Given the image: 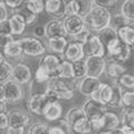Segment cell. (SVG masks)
I'll return each instance as SVG.
<instances>
[{"instance_id": "6da1fadb", "label": "cell", "mask_w": 134, "mask_h": 134, "mask_svg": "<svg viewBox=\"0 0 134 134\" xmlns=\"http://www.w3.org/2000/svg\"><path fill=\"white\" fill-rule=\"evenodd\" d=\"M111 11L103 7L92 6L90 11L83 17L85 27L92 32H98L102 29L110 26L111 23Z\"/></svg>"}, {"instance_id": "7a4b0ae2", "label": "cell", "mask_w": 134, "mask_h": 134, "mask_svg": "<svg viewBox=\"0 0 134 134\" xmlns=\"http://www.w3.org/2000/svg\"><path fill=\"white\" fill-rule=\"evenodd\" d=\"M132 48L131 46H127L117 39L115 43H113L112 45L107 46L105 48L106 54L105 56L108 58H111L112 62H116L120 64L127 62L130 58L132 57Z\"/></svg>"}, {"instance_id": "3957f363", "label": "cell", "mask_w": 134, "mask_h": 134, "mask_svg": "<svg viewBox=\"0 0 134 134\" xmlns=\"http://www.w3.org/2000/svg\"><path fill=\"white\" fill-rule=\"evenodd\" d=\"M49 88L56 93L58 99H72L74 97V84L73 81L63 79L58 77L49 78Z\"/></svg>"}, {"instance_id": "277c9868", "label": "cell", "mask_w": 134, "mask_h": 134, "mask_svg": "<svg viewBox=\"0 0 134 134\" xmlns=\"http://www.w3.org/2000/svg\"><path fill=\"white\" fill-rule=\"evenodd\" d=\"M5 92V102L10 105H17L21 103L25 98V91L23 85H20L14 79H9L2 84Z\"/></svg>"}, {"instance_id": "5b68a950", "label": "cell", "mask_w": 134, "mask_h": 134, "mask_svg": "<svg viewBox=\"0 0 134 134\" xmlns=\"http://www.w3.org/2000/svg\"><path fill=\"white\" fill-rule=\"evenodd\" d=\"M18 40L23 50V55H27L30 57H40L44 54H46L45 45L43 44V41L36 38V37L28 36Z\"/></svg>"}, {"instance_id": "8992f818", "label": "cell", "mask_w": 134, "mask_h": 134, "mask_svg": "<svg viewBox=\"0 0 134 134\" xmlns=\"http://www.w3.org/2000/svg\"><path fill=\"white\" fill-rule=\"evenodd\" d=\"M82 49L84 57H93V56L105 57L106 54L104 45L100 43L97 35H94V34H92L87 38V40L82 44Z\"/></svg>"}, {"instance_id": "52a82bcc", "label": "cell", "mask_w": 134, "mask_h": 134, "mask_svg": "<svg viewBox=\"0 0 134 134\" xmlns=\"http://www.w3.org/2000/svg\"><path fill=\"white\" fill-rule=\"evenodd\" d=\"M63 58L58 57L55 54H44L43 56H40L39 62H38V66L41 67L49 78L56 77L58 69H59V65L62 63Z\"/></svg>"}, {"instance_id": "ba28073f", "label": "cell", "mask_w": 134, "mask_h": 134, "mask_svg": "<svg viewBox=\"0 0 134 134\" xmlns=\"http://www.w3.org/2000/svg\"><path fill=\"white\" fill-rule=\"evenodd\" d=\"M82 110L84 112V114H85L86 119H88L90 121H94L102 117V115L107 111V107L104 104L98 102L97 99L90 97L83 104Z\"/></svg>"}, {"instance_id": "9c48e42d", "label": "cell", "mask_w": 134, "mask_h": 134, "mask_svg": "<svg viewBox=\"0 0 134 134\" xmlns=\"http://www.w3.org/2000/svg\"><path fill=\"white\" fill-rule=\"evenodd\" d=\"M63 25H64V29L67 34V36L73 37L81 32L85 27L84 24V18L77 15H67L64 17L63 20Z\"/></svg>"}, {"instance_id": "30bf717a", "label": "cell", "mask_w": 134, "mask_h": 134, "mask_svg": "<svg viewBox=\"0 0 134 134\" xmlns=\"http://www.w3.org/2000/svg\"><path fill=\"white\" fill-rule=\"evenodd\" d=\"M85 63L87 67L86 76L99 78L105 72V66H106L105 57H97V56L86 57Z\"/></svg>"}, {"instance_id": "8fae6325", "label": "cell", "mask_w": 134, "mask_h": 134, "mask_svg": "<svg viewBox=\"0 0 134 134\" xmlns=\"http://www.w3.org/2000/svg\"><path fill=\"white\" fill-rule=\"evenodd\" d=\"M49 104L50 103L48 102V99L46 98V96L44 94V95L30 96L29 99L27 100L26 105H27L28 111L30 112L31 114L36 115V116H43Z\"/></svg>"}, {"instance_id": "7c38bea8", "label": "cell", "mask_w": 134, "mask_h": 134, "mask_svg": "<svg viewBox=\"0 0 134 134\" xmlns=\"http://www.w3.org/2000/svg\"><path fill=\"white\" fill-rule=\"evenodd\" d=\"M8 125L11 127H26L30 123V116L20 108H12L8 112Z\"/></svg>"}, {"instance_id": "4fadbf2b", "label": "cell", "mask_w": 134, "mask_h": 134, "mask_svg": "<svg viewBox=\"0 0 134 134\" xmlns=\"http://www.w3.org/2000/svg\"><path fill=\"white\" fill-rule=\"evenodd\" d=\"M92 6V0H69L66 2V16L77 15L84 17L90 11Z\"/></svg>"}, {"instance_id": "5bb4252c", "label": "cell", "mask_w": 134, "mask_h": 134, "mask_svg": "<svg viewBox=\"0 0 134 134\" xmlns=\"http://www.w3.org/2000/svg\"><path fill=\"white\" fill-rule=\"evenodd\" d=\"M32 78L31 68L25 63H18L12 69V76L11 79H14L20 85H26Z\"/></svg>"}, {"instance_id": "9a60e30c", "label": "cell", "mask_w": 134, "mask_h": 134, "mask_svg": "<svg viewBox=\"0 0 134 134\" xmlns=\"http://www.w3.org/2000/svg\"><path fill=\"white\" fill-rule=\"evenodd\" d=\"M54 19H60L66 16V2L64 0H45V9Z\"/></svg>"}, {"instance_id": "2e32d148", "label": "cell", "mask_w": 134, "mask_h": 134, "mask_svg": "<svg viewBox=\"0 0 134 134\" xmlns=\"http://www.w3.org/2000/svg\"><path fill=\"white\" fill-rule=\"evenodd\" d=\"M100 83L102 82L99 81V78L85 76L81 79V82L78 84V91L82 95L87 96V97H92L96 93V91L98 90Z\"/></svg>"}, {"instance_id": "e0dca14e", "label": "cell", "mask_w": 134, "mask_h": 134, "mask_svg": "<svg viewBox=\"0 0 134 134\" xmlns=\"http://www.w3.org/2000/svg\"><path fill=\"white\" fill-rule=\"evenodd\" d=\"M62 55H63V59H66L72 63L79 59H84L82 44L77 43V41H68V44H67L64 53Z\"/></svg>"}, {"instance_id": "ac0fdd59", "label": "cell", "mask_w": 134, "mask_h": 134, "mask_svg": "<svg viewBox=\"0 0 134 134\" xmlns=\"http://www.w3.org/2000/svg\"><path fill=\"white\" fill-rule=\"evenodd\" d=\"M44 28H45V37H47L48 39L56 38V37H67L63 21H60L59 19L50 20V21H48L45 25Z\"/></svg>"}, {"instance_id": "d6986e66", "label": "cell", "mask_w": 134, "mask_h": 134, "mask_svg": "<svg viewBox=\"0 0 134 134\" xmlns=\"http://www.w3.org/2000/svg\"><path fill=\"white\" fill-rule=\"evenodd\" d=\"M8 21L10 25V29H11V35L12 36H20L23 35L25 29H26L27 25L25 23L24 18L18 14H12L10 17H8Z\"/></svg>"}, {"instance_id": "ffe728a7", "label": "cell", "mask_w": 134, "mask_h": 134, "mask_svg": "<svg viewBox=\"0 0 134 134\" xmlns=\"http://www.w3.org/2000/svg\"><path fill=\"white\" fill-rule=\"evenodd\" d=\"M102 130L104 131H111L120 127V116L119 114H116L115 112H111V111H106L104 114L102 115Z\"/></svg>"}, {"instance_id": "44dd1931", "label": "cell", "mask_w": 134, "mask_h": 134, "mask_svg": "<svg viewBox=\"0 0 134 134\" xmlns=\"http://www.w3.org/2000/svg\"><path fill=\"white\" fill-rule=\"evenodd\" d=\"M116 34H117V38H119L121 43L133 47V44H134V27H133V25H126V26L119 28L116 30Z\"/></svg>"}, {"instance_id": "7402d4cb", "label": "cell", "mask_w": 134, "mask_h": 134, "mask_svg": "<svg viewBox=\"0 0 134 134\" xmlns=\"http://www.w3.org/2000/svg\"><path fill=\"white\" fill-rule=\"evenodd\" d=\"M92 98L97 99L98 102H100L106 106L112 98V86L107 83H100L98 90L92 96Z\"/></svg>"}, {"instance_id": "603a6c76", "label": "cell", "mask_w": 134, "mask_h": 134, "mask_svg": "<svg viewBox=\"0 0 134 134\" xmlns=\"http://www.w3.org/2000/svg\"><path fill=\"white\" fill-rule=\"evenodd\" d=\"M63 115V106L60 103L55 102V103H50L46 108V111L44 113V117L46 121L48 122H55V121L62 119Z\"/></svg>"}, {"instance_id": "cb8c5ba5", "label": "cell", "mask_w": 134, "mask_h": 134, "mask_svg": "<svg viewBox=\"0 0 134 134\" xmlns=\"http://www.w3.org/2000/svg\"><path fill=\"white\" fill-rule=\"evenodd\" d=\"M97 37L99 38L100 43L104 45V47H107V46L112 45L113 43H115V41L119 39L117 38V34H116V30L115 29H113L111 26H108L106 28L102 29L100 31L97 32Z\"/></svg>"}, {"instance_id": "d4e9b609", "label": "cell", "mask_w": 134, "mask_h": 134, "mask_svg": "<svg viewBox=\"0 0 134 134\" xmlns=\"http://www.w3.org/2000/svg\"><path fill=\"white\" fill-rule=\"evenodd\" d=\"M49 88V81H38L35 77L29 82V94L30 96L44 95Z\"/></svg>"}, {"instance_id": "484cf974", "label": "cell", "mask_w": 134, "mask_h": 134, "mask_svg": "<svg viewBox=\"0 0 134 134\" xmlns=\"http://www.w3.org/2000/svg\"><path fill=\"white\" fill-rule=\"evenodd\" d=\"M105 73L107 75L108 78L113 79V81H116L121 75L126 73V68L120 63H116V62H110V63H106V66H105Z\"/></svg>"}, {"instance_id": "4316f807", "label": "cell", "mask_w": 134, "mask_h": 134, "mask_svg": "<svg viewBox=\"0 0 134 134\" xmlns=\"http://www.w3.org/2000/svg\"><path fill=\"white\" fill-rule=\"evenodd\" d=\"M111 86H112V98L110 100V103L106 105L107 110L108 108H112V110H114V108H121L122 110L123 107L121 105V97H122L123 88L115 81Z\"/></svg>"}, {"instance_id": "83f0119b", "label": "cell", "mask_w": 134, "mask_h": 134, "mask_svg": "<svg viewBox=\"0 0 134 134\" xmlns=\"http://www.w3.org/2000/svg\"><path fill=\"white\" fill-rule=\"evenodd\" d=\"M1 49L3 54H5V57H8V58H19L23 56V50H21V47H20L18 39L11 40L10 43H8Z\"/></svg>"}, {"instance_id": "f1b7e54d", "label": "cell", "mask_w": 134, "mask_h": 134, "mask_svg": "<svg viewBox=\"0 0 134 134\" xmlns=\"http://www.w3.org/2000/svg\"><path fill=\"white\" fill-rule=\"evenodd\" d=\"M56 77L63 78V79H68V81H74V72H73L72 62L62 59V63L59 65V69H58Z\"/></svg>"}, {"instance_id": "f546056e", "label": "cell", "mask_w": 134, "mask_h": 134, "mask_svg": "<svg viewBox=\"0 0 134 134\" xmlns=\"http://www.w3.org/2000/svg\"><path fill=\"white\" fill-rule=\"evenodd\" d=\"M68 40L66 37H56V38H50L48 39V46L55 54L62 55L66 48Z\"/></svg>"}, {"instance_id": "4dcf8cb0", "label": "cell", "mask_w": 134, "mask_h": 134, "mask_svg": "<svg viewBox=\"0 0 134 134\" xmlns=\"http://www.w3.org/2000/svg\"><path fill=\"white\" fill-rule=\"evenodd\" d=\"M14 12H15V14H18V15H20L23 17L27 26H31V25H34L37 21V18H38V15L31 12L26 6H25V3L21 7H19L18 9L14 10Z\"/></svg>"}, {"instance_id": "1f68e13d", "label": "cell", "mask_w": 134, "mask_h": 134, "mask_svg": "<svg viewBox=\"0 0 134 134\" xmlns=\"http://www.w3.org/2000/svg\"><path fill=\"white\" fill-rule=\"evenodd\" d=\"M72 131L76 134H86L92 131V126H91V121L88 119L83 117V119L78 120L77 122H75L72 125Z\"/></svg>"}, {"instance_id": "d6a6232c", "label": "cell", "mask_w": 134, "mask_h": 134, "mask_svg": "<svg viewBox=\"0 0 134 134\" xmlns=\"http://www.w3.org/2000/svg\"><path fill=\"white\" fill-rule=\"evenodd\" d=\"M121 125L134 127V108L133 107H123L120 117Z\"/></svg>"}, {"instance_id": "836d02e7", "label": "cell", "mask_w": 134, "mask_h": 134, "mask_svg": "<svg viewBox=\"0 0 134 134\" xmlns=\"http://www.w3.org/2000/svg\"><path fill=\"white\" fill-rule=\"evenodd\" d=\"M12 69H14L12 65L6 59L0 63V84H3L7 81L11 79Z\"/></svg>"}, {"instance_id": "e575fe53", "label": "cell", "mask_w": 134, "mask_h": 134, "mask_svg": "<svg viewBox=\"0 0 134 134\" xmlns=\"http://www.w3.org/2000/svg\"><path fill=\"white\" fill-rule=\"evenodd\" d=\"M73 72H74V79H82L86 76L87 74V67L85 59H79L76 62H73Z\"/></svg>"}, {"instance_id": "d590c367", "label": "cell", "mask_w": 134, "mask_h": 134, "mask_svg": "<svg viewBox=\"0 0 134 134\" xmlns=\"http://www.w3.org/2000/svg\"><path fill=\"white\" fill-rule=\"evenodd\" d=\"M83 117H85V114H84L82 107H72L68 112H67L65 120L67 121V123L70 125V127H72V125L75 122H77L78 120L83 119Z\"/></svg>"}, {"instance_id": "8d00e7d4", "label": "cell", "mask_w": 134, "mask_h": 134, "mask_svg": "<svg viewBox=\"0 0 134 134\" xmlns=\"http://www.w3.org/2000/svg\"><path fill=\"white\" fill-rule=\"evenodd\" d=\"M122 16L130 21L133 23L134 20V0H124L123 5L121 6V12Z\"/></svg>"}, {"instance_id": "74e56055", "label": "cell", "mask_w": 134, "mask_h": 134, "mask_svg": "<svg viewBox=\"0 0 134 134\" xmlns=\"http://www.w3.org/2000/svg\"><path fill=\"white\" fill-rule=\"evenodd\" d=\"M115 82L119 84L122 88L130 90V91H133V88H134V77L132 74L124 73L121 75Z\"/></svg>"}, {"instance_id": "f35d334b", "label": "cell", "mask_w": 134, "mask_h": 134, "mask_svg": "<svg viewBox=\"0 0 134 134\" xmlns=\"http://www.w3.org/2000/svg\"><path fill=\"white\" fill-rule=\"evenodd\" d=\"M126 25H133V23H132V21H130V20H127L124 16H122L121 14L112 15L110 26H111L113 29L117 30L119 28L123 27V26H126Z\"/></svg>"}, {"instance_id": "ab89813d", "label": "cell", "mask_w": 134, "mask_h": 134, "mask_svg": "<svg viewBox=\"0 0 134 134\" xmlns=\"http://www.w3.org/2000/svg\"><path fill=\"white\" fill-rule=\"evenodd\" d=\"M25 6L34 14L39 15L45 9V0H26Z\"/></svg>"}, {"instance_id": "60d3db41", "label": "cell", "mask_w": 134, "mask_h": 134, "mask_svg": "<svg viewBox=\"0 0 134 134\" xmlns=\"http://www.w3.org/2000/svg\"><path fill=\"white\" fill-rule=\"evenodd\" d=\"M121 105L122 107H133L134 106V92L126 90L122 93L121 97Z\"/></svg>"}, {"instance_id": "b9f144b4", "label": "cell", "mask_w": 134, "mask_h": 134, "mask_svg": "<svg viewBox=\"0 0 134 134\" xmlns=\"http://www.w3.org/2000/svg\"><path fill=\"white\" fill-rule=\"evenodd\" d=\"M28 134H49L48 125L44 123H35L29 127Z\"/></svg>"}, {"instance_id": "7bdbcfd3", "label": "cell", "mask_w": 134, "mask_h": 134, "mask_svg": "<svg viewBox=\"0 0 134 134\" xmlns=\"http://www.w3.org/2000/svg\"><path fill=\"white\" fill-rule=\"evenodd\" d=\"M92 31H90L87 28H84L83 30L81 31V32H78L77 35H75V36H73V37H70L72 38V41H77V43H81V44H83L84 41H86L87 40V38L92 35Z\"/></svg>"}, {"instance_id": "ee69618b", "label": "cell", "mask_w": 134, "mask_h": 134, "mask_svg": "<svg viewBox=\"0 0 134 134\" xmlns=\"http://www.w3.org/2000/svg\"><path fill=\"white\" fill-rule=\"evenodd\" d=\"M25 2H26V0H5L3 5L14 11L16 9H18L19 7H21Z\"/></svg>"}, {"instance_id": "f6af8a7d", "label": "cell", "mask_w": 134, "mask_h": 134, "mask_svg": "<svg viewBox=\"0 0 134 134\" xmlns=\"http://www.w3.org/2000/svg\"><path fill=\"white\" fill-rule=\"evenodd\" d=\"M92 2H93L95 6H98V7H103V8H106V9H110L111 7H114L115 6V3L117 2V0H92Z\"/></svg>"}, {"instance_id": "bcb514c9", "label": "cell", "mask_w": 134, "mask_h": 134, "mask_svg": "<svg viewBox=\"0 0 134 134\" xmlns=\"http://www.w3.org/2000/svg\"><path fill=\"white\" fill-rule=\"evenodd\" d=\"M0 35L1 36H6V35H11V29H10V25L8 19L0 21Z\"/></svg>"}, {"instance_id": "7dc6e473", "label": "cell", "mask_w": 134, "mask_h": 134, "mask_svg": "<svg viewBox=\"0 0 134 134\" xmlns=\"http://www.w3.org/2000/svg\"><path fill=\"white\" fill-rule=\"evenodd\" d=\"M34 77L36 79H38V81H49V76L47 75V73L45 72V70L41 68V67H37L36 69V73L34 75Z\"/></svg>"}, {"instance_id": "c3c4849f", "label": "cell", "mask_w": 134, "mask_h": 134, "mask_svg": "<svg viewBox=\"0 0 134 134\" xmlns=\"http://www.w3.org/2000/svg\"><path fill=\"white\" fill-rule=\"evenodd\" d=\"M53 123H55V125H57V126H59L60 129H63L67 134H69L70 132H72V127H70V125L67 123V121L65 119L64 120L59 119V120H57V121H55V122H53Z\"/></svg>"}, {"instance_id": "681fc988", "label": "cell", "mask_w": 134, "mask_h": 134, "mask_svg": "<svg viewBox=\"0 0 134 134\" xmlns=\"http://www.w3.org/2000/svg\"><path fill=\"white\" fill-rule=\"evenodd\" d=\"M45 96H46V98L48 99L49 103H55V102H58V100H59L58 97H57L56 93L53 90H50V88H48V91L45 93Z\"/></svg>"}, {"instance_id": "f907efd6", "label": "cell", "mask_w": 134, "mask_h": 134, "mask_svg": "<svg viewBox=\"0 0 134 134\" xmlns=\"http://www.w3.org/2000/svg\"><path fill=\"white\" fill-rule=\"evenodd\" d=\"M34 37H36V38H38V39L45 37V28H44V26L38 25V26H36L35 28H34Z\"/></svg>"}, {"instance_id": "816d5d0a", "label": "cell", "mask_w": 134, "mask_h": 134, "mask_svg": "<svg viewBox=\"0 0 134 134\" xmlns=\"http://www.w3.org/2000/svg\"><path fill=\"white\" fill-rule=\"evenodd\" d=\"M8 125V116L7 113H0V130H6Z\"/></svg>"}, {"instance_id": "f5cc1de1", "label": "cell", "mask_w": 134, "mask_h": 134, "mask_svg": "<svg viewBox=\"0 0 134 134\" xmlns=\"http://www.w3.org/2000/svg\"><path fill=\"white\" fill-rule=\"evenodd\" d=\"M5 134H25V129L24 127H11L8 126L6 129Z\"/></svg>"}, {"instance_id": "db71d44e", "label": "cell", "mask_w": 134, "mask_h": 134, "mask_svg": "<svg viewBox=\"0 0 134 134\" xmlns=\"http://www.w3.org/2000/svg\"><path fill=\"white\" fill-rule=\"evenodd\" d=\"M8 8L3 5V3H0V21H3V20L8 19Z\"/></svg>"}, {"instance_id": "11a10c76", "label": "cell", "mask_w": 134, "mask_h": 134, "mask_svg": "<svg viewBox=\"0 0 134 134\" xmlns=\"http://www.w3.org/2000/svg\"><path fill=\"white\" fill-rule=\"evenodd\" d=\"M48 132H49V134H67L64 130L55 124L52 125V126H48Z\"/></svg>"}, {"instance_id": "9f6ffc18", "label": "cell", "mask_w": 134, "mask_h": 134, "mask_svg": "<svg viewBox=\"0 0 134 134\" xmlns=\"http://www.w3.org/2000/svg\"><path fill=\"white\" fill-rule=\"evenodd\" d=\"M120 131L122 132V134H134V127L132 126H126V125H121Z\"/></svg>"}, {"instance_id": "6f0895ef", "label": "cell", "mask_w": 134, "mask_h": 134, "mask_svg": "<svg viewBox=\"0 0 134 134\" xmlns=\"http://www.w3.org/2000/svg\"><path fill=\"white\" fill-rule=\"evenodd\" d=\"M98 134H122V132L120 131V129H114V130H111V131H104V130H100L98 131Z\"/></svg>"}, {"instance_id": "680465c9", "label": "cell", "mask_w": 134, "mask_h": 134, "mask_svg": "<svg viewBox=\"0 0 134 134\" xmlns=\"http://www.w3.org/2000/svg\"><path fill=\"white\" fill-rule=\"evenodd\" d=\"M6 111H7L6 102H1V100H0V113H6Z\"/></svg>"}, {"instance_id": "91938a15", "label": "cell", "mask_w": 134, "mask_h": 134, "mask_svg": "<svg viewBox=\"0 0 134 134\" xmlns=\"http://www.w3.org/2000/svg\"><path fill=\"white\" fill-rule=\"evenodd\" d=\"M0 100H1V102H5V92H3L2 84H0Z\"/></svg>"}, {"instance_id": "94428289", "label": "cell", "mask_w": 134, "mask_h": 134, "mask_svg": "<svg viewBox=\"0 0 134 134\" xmlns=\"http://www.w3.org/2000/svg\"><path fill=\"white\" fill-rule=\"evenodd\" d=\"M5 59H6V57H5V54H3L2 49L0 48V63H1L2 60H5Z\"/></svg>"}, {"instance_id": "6125c7cd", "label": "cell", "mask_w": 134, "mask_h": 134, "mask_svg": "<svg viewBox=\"0 0 134 134\" xmlns=\"http://www.w3.org/2000/svg\"><path fill=\"white\" fill-rule=\"evenodd\" d=\"M86 134H98V131H95V130H92L91 132L88 133H86Z\"/></svg>"}, {"instance_id": "be15d7a7", "label": "cell", "mask_w": 134, "mask_h": 134, "mask_svg": "<svg viewBox=\"0 0 134 134\" xmlns=\"http://www.w3.org/2000/svg\"><path fill=\"white\" fill-rule=\"evenodd\" d=\"M5 2V0H0V3H3Z\"/></svg>"}]
</instances>
